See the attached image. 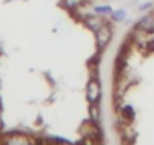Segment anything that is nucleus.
Here are the masks:
<instances>
[{"mask_svg": "<svg viewBox=\"0 0 154 145\" xmlns=\"http://www.w3.org/2000/svg\"><path fill=\"white\" fill-rule=\"evenodd\" d=\"M0 145H44V137L26 131H8L0 134Z\"/></svg>", "mask_w": 154, "mask_h": 145, "instance_id": "1", "label": "nucleus"}, {"mask_svg": "<svg viewBox=\"0 0 154 145\" xmlns=\"http://www.w3.org/2000/svg\"><path fill=\"white\" fill-rule=\"evenodd\" d=\"M113 33H115V32H113V24H112L110 20H106V21L103 23V26H100V27L94 32L95 48H97L98 53L104 51V50L109 47V44H110L112 39H113Z\"/></svg>", "mask_w": 154, "mask_h": 145, "instance_id": "2", "label": "nucleus"}, {"mask_svg": "<svg viewBox=\"0 0 154 145\" xmlns=\"http://www.w3.org/2000/svg\"><path fill=\"white\" fill-rule=\"evenodd\" d=\"M85 95H86V101L88 104H95V103H101V97H103V85L101 80L97 74H91L86 86H85Z\"/></svg>", "mask_w": 154, "mask_h": 145, "instance_id": "3", "label": "nucleus"}, {"mask_svg": "<svg viewBox=\"0 0 154 145\" xmlns=\"http://www.w3.org/2000/svg\"><path fill=\"white\" fill-rule=\"evenodd\" d=\"M79 133L80 136H86V137H97V139H103V130H101V124L92 121V119H85L80 127H79Z\"/></svg>", "mask_w": 154, "mask_h": 145, "instance_id": "4", "label": "nucleus"}, {"mask_svg": "<svg viewBox=\"0 0 154 145\" xmlns=\"http://www.w3.org/2000/svg\"><path fill=\"white\" fill-rule=\"evenodd\" d=\"M116 113H118L119 125H131L136 118V112L131 104H119L116 109Z\"/></svg>", "mask_w": 154, "mask_h": 145, "instance_id": "5", "label": "nucleus"}, {"mask_svg": "<svg viewBox=\"0 0 154 145\" xmlns=\"http://www.w3.org/2000/svg\"><path fill=\"white\" fill-rule=\"evenodd\" d=\"M154 30V14H146L143 15L136 24L133 32L136 33H142V35H148Z\"/></svg>", "mask_w": 154, "mask_h": 145, "instance_id": "6", "label": "nucleus"}, {"mask_svg": "<svg viewBox=\"0 0 154 145\" xmlns=\"http://www.w3.org/2000/svg\"><path fill=\"white\" fill-rule=\"evenodd\" d=\"M106 20H107V18L103 17V15H98V14H95V12H88V14L83 17L82 24H83L85 27H88V29L94 33L100 26H103V23H104Z\"/></svg>", "mask_w": 154, "mask_h": 145, "instance_id": "7", "label": "nucleus"}, {"mask_svg": "<svg viewBox=\"0 0 154 145\" xmlns=\"http://www.w3.org/2000/svg\"><path fill=\"white\" fill-rule=\"evenodd\" d=\"M86 2L88 0H59V6L71 14L77 9H82L86 5Z\"/></svg>", "mask_w": 154, "mask_h": 145, "instance_id": "8", "label": "nucleus"}, {"mask_svg": "<svg viewBox=\"0 0 154 145\" xmlns=\"http://www.w3.org/2000/svg\"><path fill=\"white\" fill-rule=\"evenodd\" d=\"M89 119L101 124V106H100V103L89 104Z\"/></svg>", "mask_w": 154, "mask_h": 145, "instance_id": "9", "label": "nucleus"}, {"mask_svg": "<svg viewBox=\"0 0 154 145\" xmlns=\"http://www.w3.org/2000/svg\"><path fill=\"white\" fill-rule=\"evenodd\" d=\"M112 11H113V8L110 5H94L92 6V12L103 15V17H109L112 14Z\"/></svg>", "mask_w": 154, "mask_h": 145, "instance_id": "10", "label": "nucleus"}, {"mask_svg": "<svg viewBox=\"0 0 154 145\" xmlns=\"http://www.w3.org/2000/svg\"><path fill=\"white\" fill-rule=\"evenodd\" d=\"M109 18L112 23H122L127 18V12L124 9H113L112 14L109 15Z\"/></svg>", "mask_w": 154, "mask_h": 145, "instance_id": "11", "label": "nucleus"}, {"mask_svg": "<svg viewBox=\"0 0 154 145\" xmlns=\"http://www.w3.org/2000/svg\"><path fill=\"white\" fill-rule=\"evenodd\" d=\"M75 145H104L103 139H97V137H86V136H80L79 142H75Z\"/></svg>", "mask_w": 154, "mask_h": 145, "instance_id": "12", "label": "nucleus"}, {"mask_svg": "<svg viewBox=\"0 0 154 145\" xmlns=\"http://www.w3.org/2000/svg\"><path fill=\"white\" fill-rule=\"evenodd\" d=\"M5 127V122H3V109H2V104H0V133H2Z\"/></svg>", "mask_w": 154, "mask_h": 145, "instance_id": "13", "label": "nucleus"}, {"mask_svg": "<svg viewBox=\"0 0 154 145\" xmlns=\"http://www.w3.org/2000/svg\"><path fill=\"white\" fill-rule=\"evenodd\" d=\"M149 8H152V2H148V3H143V5L139 6L140 11H146V9H149Z\"/></svg>", "mask_w": 154, "mask_h": 145, "instance_id": "14", "label": "nucleus"}, {"mask_svg": "<svg viewBox=\"0 0 154 145\" xmlns=\"http://www.w3.org/2000/svg\"><path fill=\"white\" fill-rule=\"evenodd\" d=\"M0 53H2V47H0Z\"/></svg>", "mask_w": 154, "mask_h": 145, "instance_id": "15", "label": "nucleus"}]
</instances>
